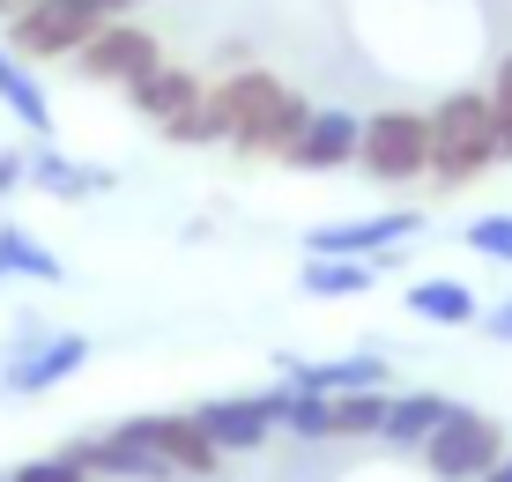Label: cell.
I'll list each match as a JSON object with an SVG mask.
<instances>
[{
    "instance_id": "17",
    "label": "cell",
    "mask_w": 512,
    "mask_h": 482,
    "mask_svg": "<svg viewBox=\"0 0 512 482\" xmlns=\"http://www.w3.org/2000/svg\"><path fill=\"white\" fill-rule=\"evenodd\" d=\"M386 275L379 260H342V253H312L305 267H297V290L305 297H364L372 282Z\"/></svg>"
},
{
    "instance_id": "28",
    "label": "cell",
    "mask_w": 512,
    "mask_h": 482,
    "mask_svg": "<svg viewBox=\"0 0 512 482\" xmlns=\"http://www.w3.org/2000/svg\"><path fill=\"white\" fill-rule=\"evenodd\" d=\"M23 186V149H0V193Z\"/></svg>"
},
{
    "instance_id": "14",
    "label": "cell",
    "mask_w": 512,
    "mask_h": 482,
    "mask_svg": "<svg viewBox=\"0 0 512 482\" xmlns=\"http://www.w3.org/2000/svg\"><path fill=\"white\" fill-rule=\"evenodd\" d=\"M82 364H90V334H60V327H52V342H45V349L8 379V394H52V386L75 379Z\"/></svg>"
},
{
    "instance_id": "27",
    "label": "cell",
    "mask_w": 512,
    "mask_h": 482,
    "mask_svg": "<svg viewBox=\"0 0 512 482\" xmlns=\"http://www.w3.org/2000/svg\"><path fill=\"white\" fill-rule=\"evenodd\" d=\"M475 327H483L490 342H505V349H512V297H505V305H490L483 319H475Z\"/></svg>"
},
{
    "instance_id": "5",
    "label": "cell",
    "mask_w": 512,
    "mask_h": 482,
    "mask_svg": "<svg viewBox=\"0 0 512 482\" xmlns=\"http://www.w3.org/2000/svg\"><path fill=\"white\" fill-rule=\"evenodd\" d=\"M498 460H505V431L490 416H475V408H453V416L438 423V438L423 445V468L438 482H483Z\"/></svg>"
},
{
    "instance_id": "22",
    "label": "cell",
    "mask_w": 512,
    "mask_h": 482,
    "mask_svg": "<svg viewBox=\"0 0 512 482\" xmlns=\"http://www.w3.org/2000/svg\"><path fill=\"white\" fill-rule=\"evenodd\" d=\"M45 342H52V319H45V312H23V319L8 327V342H0V394H8V379H15V371H23Z\"/></svg>"
},
{
    "instance_id": "7",
    "label": "cell",
    "mask_w": 512,
    "mask_h": 482,
    "mask_svg": "<svg viewBox=\"0 0 512 482\" xmlns=\"http://www.w3.org/2000/svg\"><path fill=\"white\" fill-rule=\"evenodd\" d=\"M75 67H82L90 82H119V89H134L141 75H149V67H164V45H156L141 23H104L97 38L75 52Z\"/></svg>"
},
{
    "instance_id": "30",
    "label": "cell",
    "mask_w": 512,
    "mask_h": 482,
    "mask_svg": "<svg viewBox=\"0 0 512 482\" xmlns=\"http://www.w3.org/2000/svg\"><path fill=\"white\" fill-rule=\"evenodd\" d=\"M483 482H512V445H505V460H498V468H490Z\"/></svg>"
},
{
    "instance_id": "20",
    "label": "cell",
    "mask_w": 512,
    "mask_h": 482,
    "mask_svg": "<svg viewBox=\"0 0 512 482\" xmlns=\"http://www.w3.org/2000/svg\"><path fill=\"white\" fill-rule=\"evenodd\" d=\"M8 275H30V282H67V260L52 253L45 238H30L23 223H0V282Z\"/></svg>"
},
{
    "instance_id": "29",
    "label": "cell",
    "mask_w": 512,
    "mask_h": 482,
    "mask_svg": "<svg viewBox=\"0 0 512 482\" xmlns=\"http://www.w3.org/2000/svg\"><path fill=\"white\" fill-rule=\"evenodd\" d=\"M97 8H104V15H112V23H127V15L141 8V0H97Z\"/></svg>"
},
{
    "instance_id": "11",
    "label": "cell",
    "mask_w": 512,
    "mask_h": 482,
    "mask_svg": "<svg viewBox=\"0 0 512 482\" xmlns=\"http://www.w3.org/2000/svg\"><path fill=\"white\" fill-rule=\"evenodd\" d=\"M23 186L52 193V201H82V193H112V171L75 164V156H60L52 141H30L23 149Z\"/></svg>"
},
{
    "instance_id": "13",
    "label": "cell",
    "mask_w": 512,
    "mask_h": 482,
    "mask_svg": "<svg viewBox=\"0 0 512 482\" xmlns=\"http://www.w3.org/2000/svg\"><path fill=\"white\" fill-rule=\"evenodd\" d=\"M446 416H453L446 394H394V401H386L379 438L394 445V453H423V445L438 438V423H446Z\"/></svg>"
},
{
    "instance_id": "24",
    "label": "cell",
    "mask_w": 512,
    "mask_h": 482,
    "mask_svg": "<svg viewBox=\"0 0 512 482\" xmlns=\"http://www.w3.org/2000/svg\"><path fill=\"white\" fill-rule=\"evenodd\" d=\"M490 112H498V156H512V60H498V82L483 89Z\"/></svg>"
},
{
    "instance_id": "26",
    "label": "cell",
    "mask_w": 512,
    "mask_h": 482,
    "mask_svg": "<svg viewBox=\"0 0 512 482\" xmlns=\"http://www.w3.org/2000/svg\"><path fill=\"white\" fill-rule=\"evenodd\" d=\"M164 134H171V141H216V119H208V89H201V104H186V112L171 119Z\"/></svg>"
},
{
    "instance_id": "16",
    "label": "cell",
    "mask_w": 512,
    "mask_h": 482,
    "mask_svg": "<svg viewBox=\"0 0 512 482\" xmlns=\"http://www.w3.org/2000/svg\"><path fill=\"white\" fill-rule=\"evenodd\" d=\"M0 104H8L15 119H23L30 141H52V104H45V82L30 75L23 60H15L8 45H0Z\"/></svg>"
},
{
    "instance_id": "4",
    "label": "cell",
    "mask_w": 512,
    "mask_h": 482,
    "mask_svg": "<svg viewBox=\"0 0 512 482\" xmlns=\"http://www.w3.org/2000/svg\"><path fill=\"white\" fill-rule=\"evenodd\" d=\"M357 164L386 178V186H409V178H431V119L423 112H372L357 141Z\"/></svg>"
},
{
    "instance_id": "21",
    "label": "cell",
    "mask_w": 512,
    "mask_h": 482,
    "mask_svg": "<svg viewBox=\"0 0 512 482\" xmlns=\"http://www.w3.org/2000/svg\"><path fill=\"white\" fill-rule=\"evenodd\" d=\"M386 386H364V394H327L334 408V438H379V423H386Z\"/></svg>"
},
{
    "instance_id": "25",
    "label": "cell",
    "mask_w": 512,
    "mask_h": 482,
    "mask_svg": "<svg viewBox=\"0 0 512 482\" xmlns=\"http://www.w3.org/2000/svg\"><path fill=\"white\" fill-rule=\"evenodd\" d=\"M8 482H90V475H82L67 453H45V460H23V468H15Z\"/></svg>"
},
{
    "instance_id": "9",
    "label": "cell",
    "mask_w": 512,
    "mask_h": 482,
    "mask_svg": "<svg viewBox=\"0 0 512 482\" xmlns=\"http://www.w3.org/2000/svg\"><path fill=\"white\" fill-rule=\"evenodd\" d=\"M119 431H134L171 475H216V460H223L193 416H134V423H119Z\"/></svg>"
},
{
    "instance_id": "8",
    "label": "cell",
    "mask_w": 512,
    "mask_h": 482,
    "mask_svg": "<svg viewBox=\"0 0 512 482\" xmlns=\"http://www.w3.org/2000/svg\"><path fill=\"white\" fill-rule=\"evenodd\" d=\"M357 141H364V119L320 104V112L305 119V134L282 149V164L290 171H342V164H357Z\"/></svg>"
},
{
    "instance_id": "10",
    "label": "cell",
    "mask_w": 512,
    "mask_h": 482,
    "mask_svg": "<svg viewBox=\"0 0 512 482\" xmlns=\"http://www.w3.org/2000/svg\"><path fill=\"white\" fill-rule=\"evenodd\" d=\"M193 423L208 431V445L216 453H260V445L275 438V416L260 394H223V401H201L193 408Z\"/></svg>"
},
{
    "instance_id": "23",
    "label": "cell",
    "mask_w": 512,
    "mask_h": 482,
    "mask_svg": "<svg viewBox=\"0 0 512 482\" xmlns=\"http://www.w3.org/2000/svg\"><path fill=\"white\" fill-rule=\"evenodd\" d=\"M468 245H475L483 260L512 267V216H475V223H468Z\"/></svg>"
},
{
    "instance_id": "18",
    "label": "cell",
    "mask_w": 512,
    "mask_h": 482,
    "mask_svg": "<svg viewBox=\"0 0 512 482\" xmlns=\"http://www.w3.org/2000/svg\"><path fill=\"white\" fill-rule=\"evenodd\" d=\"M409 312H416V319H431V327H475V319H483L475 290H468V282H453V275L409 282Z\"/></svg>"
},
{
    "instance_id": "1",
    "label": "cell",
    "mask_w": 512,
    "mask_h": 482,
    "mask_svg": "<svg viewBox=\"0 0 512 482\" xmlns=\"http://www.w3.org/2000/svg\"><path fill=\"white\" fill-rule=\"evenodd\" d=\"M208 119H216V141H231V149L260 156V149H290L297 134H305L312 104L297 97L290 82L260 75V67H238V75H223L216 89H208Z\"/></svg>"
},
{
    "instance_id": "6",
    "label": "cell",
    "mask_w": 512,
    "mask_h": 482,
    "mask_svg": "<svg viewBox=\"0 0 512 482\" xmlns=\"http://www.w3.org/2000/svg\"><path fill=\"white\" fill-rule=\"evenodd\" d=\"M409 238H423L416 208H386V216H357V223H327L305 238V253H342V260H386L401 253Z\"/></svg>"
},
{
    "instance_id": "15",
    "label": "cell",
    "mask_w": 512,
    "mask_h": 482,
    "mask_svg": "<svg viewBox=\"0 0 512 482\" xmlns=\"http://www.w3.org/2000/svg\"><path fill=\"white\" fill-rule=\"evenodd\" d=\"M127 97H134V112H141V119L171 127L186 104H201V75H186V67H171V60H164V67H149V75H141Z\"/></svg>"
},
{
    "instance_id": "2",
    "label": "cell",
    "mask_w": 512,
    "mask_h": 482,
    "mask_svg": "<svg viewBox=\"0 0 512 482\" xmlns=\"http://www.w3.org/2000/svg\"><path fill=\"white\" fill-rule=\"evenodd\" d=\"M431 119V178L438 186H468L498 164V112H490L483 89H453Z\"/></svg>"
},
{
    "instance_id": "3",
    "label": "cell",
    "mask_w": 512,
    "mask_h": 482,
    "mask_svg": "<svg viewBox=\"0 0 512 482\" xmlns=\"http://www.w3.org/2000/svg\"><path fill=\"white\" fill-rule=\"evenodd\" d=\"M104 23H112V15H104L97 0H30L8 23V52L15 60H75Z\"/></svg>"
},
{
    "instance_id": "19",
    "label": "cell",
    "mask_w": 512,
    "mask_h": 482,
    "mask_svg": "<svg viewBox=\"0 0 512 482\" xmlns=\"http://www.w3.org/2000/svg\"><path fill=\"white\" fill-rule=\"evenodd\" d=\"M268 416H275V431H290V438H334V408H327V394H297L290 379L282 386H268Z\"/></svg>"
},
{
    "instance_id": "12",
    "label": "cell",
    "mask_w": 512,
    "mask_h": 482,
    "mask_svg": "<svg viewBox=\"0 0 512 482\" xmlns=\"http://www.w3.org/2000/svg\"><path fill=\"white\" fill-rule=\"evenodd\" d=\"M282 379L297 394H364V386H386V356L357 349V356H320V364H282Z\"/></svg>"
}]
</instances>
